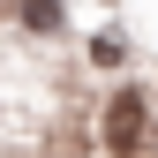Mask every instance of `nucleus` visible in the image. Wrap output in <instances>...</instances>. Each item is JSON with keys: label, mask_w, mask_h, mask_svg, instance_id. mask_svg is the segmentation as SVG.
I'll return each instance as SVG.
<instances>
[{"label": "nucleus", "mask_w": 158, "mask_h": 158, "mask_svg": "<svg viewBox=\"0 0 158 158\" xmlns=\"http://www.w3.org/2000/svg\"><path fill=\"white\" fill-rule=\"evenodd\" d=\"M143 121H151V106H143V90H113V106H106V151H135L143 143Z\"/></svg>", "instance_id": "obj_1"}, {"label": "nucleus", "mask_w": 158, "mask_h": 158, "mask_svg": "<svg viewBox=\"0 0 158 158\" xmlns=\"http://www.w3.org/2000/svg\"><path fill=\"white\" fill-rule=\"evenodd\" d=\"M23 30L53 38V30H60V8H53V0H23Z\"/></svg>", "instance_id": "obj_2"}]
</instances>
